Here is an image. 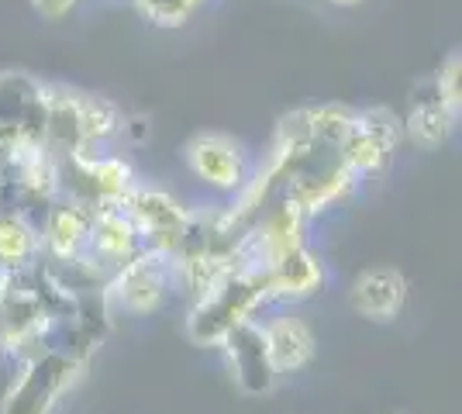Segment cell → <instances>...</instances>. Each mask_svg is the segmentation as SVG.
Listing matches in <instances>:
<instances>
[{
    "mask_svg": "<svg viewBox=\"0 0 462 414\" xmlns=\"http://www.w3.org/2000/svg\"><path fill=\"white\" fill-rule=\"evenodd\" d=\"M200 4L204 0H132V7L155 28H180V24H187Z\"/></svg>",
    "mask_w": 462,
    "mask_h": 414,
    "instance_id": "obj_18",
    "label": "cell"
},
{
    "mask_svg": "<svg viewBox=\"0 0 462 414\" xmlns=\"http://www.w3.org/2000/svg\"><path fill=\"white\" fill-rule=\"evenodd\" d=\"M142 249L132 217L125 215L121 204L111 207H97L94 225H90V242H87V256H94L107 273H115L117 266H125L128 259Z\"/></svg>",
    "mask_w": 462,
    "mask_h": 414,
    "instance_id": "obj_13",
    "label": "cell"
},
{
    "mask_svg": "<svg viewBox=\"0 0 462 414\" xmlns=\"http://www.w3.org/2000/svg\"><path fill=\"white\" fill-rule=\"evenodd\" d=\"M39 259V221L11 204H0V270H32Z\"/></svg>",
    "mask_w": 462,
    "mask_h": 414,
    "instance_id": "obj_16",
    "label": "cell"
},
{
    "mask_svg": "<svg viewBox=\"0 0 462 414\" xmlns=\"http://www.w3.org/2000/svg\"><path fill=\"white\" fill-rule=\"evenodd\" d=\"M0 124L42 142V79L28 73H0Z\"/></svg>",
    "mask_w": 462,
    "mask_h": 414,
    "instance_id": "obj_15",
    "label": "cell"
},
{
    "mask_svg": "<svg viewBox=\"0 0 462 414\" xmlns=\"http://www.w3.org/2000/svg\"><path fill=\"white\" fill-rule=\"evenodd\" d=\"M90 225H94V207L79 204L73 198L59 194L39 225L42 238V259H77L87 253L90 242Z\"/></svg>",
    "mask_w": 462,
    "mask_h": 414,
    "instance_id": "obj_10",
    "label": "cell"
},
{
    "mask_svg": "<svg viewBox=\"0 0 462 414\" xmlns=\"http://www.w3.org/2000/svg\"><path fill=\"white\" fill-rule=\"evenodd\" d=\"M176 294V266L170 253L159 249H138L135 256L125 266H117L107 276V308L111 311H125V315L145 317L159 311L170 297Z\"/></svg>",
    "mask_w": 462,
    "mask_h": 414,
    "instance_id": "obj_3",
    "label": "cell"
},
{
    "mask_svg": "<svg viewBox=\"0 0 462 414\" xmlns=\"http://www.w3.org/2000/svg\"><path fill=\"white\" fill-rule=\"evenodd\" d=\"M225 359H228V370L235 387L245 397H263L273 394L276 387V370H273L270 349H266V338H263V321L252 317V321H242L238 328H231L228 336L221 338L217 345Z\"/></svg>",
    "mask_w": 462,
    "mask_h": 414,
    "instance_id": "obj_8",
    "label": "cell"
},
{
    "mask_svg": "<svg viewBox=\"0 0 462 414\" xmlns=\"http://www.w3.org/2000/svg\"><path fill=\"white\" fill-rule=\"evenodd\" d=\"M135 170L132 162L111 152L79 149L73 156L59 159V194L73 198L87 207H111L125 204V198L135 190Z\"/></svg>",
    "mask_w": 462,
    "mask_h": 414,
    "instance_id": "obj_4",
    "label": "cell"
},
{
    "mask_svg": "<svg viewBox=\"0 0 462 414\" xmlns=\"http://www.w3.org/2000/svg\"><path fill=\"white\" fill-rule=\"evenodd\" d=\"M79 0H32V7L39 11L45 21H59V18H66L73 7H77Z\"/></svg>",
    "mask_w": 462,
    "mask_h": 414,
    "instance_id": "obj_20",
    "label": "cell"
},
{
    "mask_svg": "<svg viewBox=\"0 0 462 414\" xmlns=\"http://www.w3.org/2000/svg\"><path fill=\"white\" fill-rule=\"evenodd\" d=\"M263 308H270L266 276L252 270H231L211 290L193 297L187 315V338L193 345H221V338L242 321H252Z\"/></svg>",
    "mask_w": 462,
    "mask_h": 414,
    "instance_id": "obj_1",
    "label": "cell"
},
{
    "mask_svg": "<svg viewBox=\"0 0 462 414\" xmlns=\"http://www.w3.org/2000/svg\"><path fill=\"white\" fill-rule=\"evenodd\" d=\"M183 162L193 177L217 194H238L255 170L249 149L231 135H221V132L193 135L183 149Z\"/></svg>",
    "mask_w": 462,
    "mask_h": 414,
    "instance_id": "obj_6",
    "label": "cell"
},
{
    "mask_svg": "<svg viewBox=\"0 0 462 414\" xmlns=\"http://www.w3.org/2000/svg\"><path fill=\"white\" fill-rule=\"evenodd\" d=\"M407 304V280L390 266H376L352 280L348 287V308L366 321L390 325L397 321Z\"/></svg>",
    "mask_w": 462,
    "mask_h": 414,
    "instance_id": "obj_11",
    "label": "cell"
},
{
    "mask_svg": "<svg viewBox=\"0 0 462 414\" xmlns=\"http://www.w3.org/2000/svg\"><path fill=\"white\" fill-rule=\"evenodd\" d=\"M87 373V359L49 345L21 359L7 391L0 397V414H56L62 397L73 394Z\"/></svg>",
    "mask_w": 462,
    "mask_h": 414,
    "instance_id": "obj_2",
    "label": "cell"
},
{
    "mask_svg": "<svg viewBox=\"0 0 462 414\" xmlns=\"http://www.w3.org/2000/svg\"><path fill=\"white\" fill-rule=\"evenodd\" d=\"M0 204H4V187H0Z\"/></svg>",
    "mask_w": 462,
    "mask_h": 414,
    "instance_id": "obj_22",
    "label": "cell"
},
{
    "mask_svg": "<svg viewBox=\"0 0 462 414\" xmlns=\"http://www.w3.org/2000/svg\"><path fill=\"white\" fill-rule=\"evenodd\" d=\"M125 132V111L111 97L79 90V135L87 149H100Z\"/></svg>",
    "mask_w": 462,
    "mask_h": 414,
    "instance_id": "obj_17",
    "label": "cell"
},
{
    "mask_svg": "<svg viewBox=\"0 0 462 414\" xmlns=\"http://www.w3.org/2000/svg\"><path fill=\"white\" fill-rule=\"evenodd\" d=\"M263 338H266L276 376L300 373L304 366H310V359L318 353V338L310 332V325L297 315L266 317L263 321Z\"/></svg>",
    "mask_w": 462,
    "mask_h": 414,
    "instance_id": "obj_14",
    "label": "cell"
},
{
    "mask_svg": "<svg viewBox=\"0 0 462 414\" xmlns=\"http://www.w3.org/2000/svg\"><path fill=\"white\" fill-rule=\"evenodd\" d=\"M401 118L390 111V107H363V111H352L348 121V132L338 145L342 162L348 166V173L359 179H380L386 177L390 162L397 156V145H401Z\"/></svg>",
    "mask_w": 462,
    "mask_h": 414,
    "instance_id": "obj_5",
    "label": "cell"
},
{
    "mask_svg": "<svg viewBox=\"0 0 462 414\" xmlns=\"http://www.w3.org/2000/svg\"><path fill=\"white\" fill-rule=\"evenodd\" d=\"M266 297L270 304H300L308 297L321 294L328 283L325 259L310 249L308 242L290 249L266 266Z\"/></svg>",
    "mask_w": 462,
    "mask_h": 414,
    "instance_id": "obj_9",
    "label": "cell"
},
{
    "mask_svg": "<svg viewBox=\"0 0 462 414\" xmlns=\"http://www.w3.org/2000/svg\"><path fill=\"white\" fill-rule=\"evenodd\" d=\"M456 124H459V121L448 115V107H445L442 97H439L435 79H418L414 90H411V97H407V115H404V121H401L404 135L411 138L418 149H439V145L448 142Z\"/></svg>",
    "mask_w": 462,
    "mask_h": 414,
    "instance_id": "obj_12",
    "label": "cell"
},
{
    "mask_svg": "<svg viewBox=\"0 0 462 414\" xmlns=\"http://www.w3.org/2000/svg\"><path fill=\"white\" fill-rule=\"evenodd\" d=\"M121 207L132 217L138 238H142V249H159V253L173 256L190 207H183L170 190H162L155 183H135V190L125 198Z\"/></svg>",
    "mask_w": 462,
    "mask_h": 414,
    "instance_id": "obj_7",
    "label": "cell"
},
{
    "mask_svg": "<svg viewBox=\"0 0 462 414\" xmlns=\"http://www.w3.org/2000/svg\"><path fill=\"white\" fill-rule=\"evenodd\" d=\"M328 4H335V7H356L359 0H328Z\"/></svg>",
    "mask_w": 462,
    "mask_h": 414,
    "instance_id": "obj_21",
    "label": "cell"
},
{
    "mask_svg": "<svg viewBox=\"0 0 462 414\" xmlns=\"http://www.w3.org/2000/svg\"><path fill=\"white\" fill-rule=\"evenodd\" d=\"M431 79H435V87H439V97H442V104L448 107V115L459 121L462 118V56H459V49L445 56L442 69H439Z\"/></svg>",
    "mask_w": 462,
    "mask_h": 414,
    "instance_id": "obj_19",
    "label": "cell"
}]
</instances>
